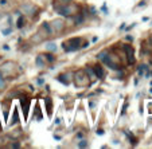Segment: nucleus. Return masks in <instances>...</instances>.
I'll return each instance as SVG.
<instances>
[{
  "label": "nucleus",
  "mask_w": 152,
  "mask_h": 149,
  "mask_svg": "<svg viewBox=\"0 0 152 149\" xmlns=\"http://www.w3.org/2000/svg\"><path fill=\"white\" fill-rule=\"evenodd\" d=\"M80 42H81V39H77V38L70 39V40H67V42H65V43H63V49L66 50V51H73V50H75L78 47Z\"/></svg>",
  "instance_id": "nucleus-1"
},
{
  "label": "nucleus",
  "mask_w": 152,
  "mask_h": 149,
  "mask_svg": "<svg viewBox=\"0 0 152 149\" xmlns=\"http://www.w3.org/2000/svg\"><path fill=\"white\" fill-rule=\"evenodd\" d=\"M20 103H22V108H23V112H24V118L27 120V116H28V110H30V100L26 98V100H20Z\"/></svg>",
  "instance_id": "nucleus-2"
},
{
  "label": "nucleus",
  "mask_w": 152,
  "mask_h": 149,
  "mask_svg": "<svg viewBox=\"0 0 152 149\" xmlns=\"http://www.w3.org/2000/svg\"><path fill=\"white\" fill-rule=\"evenodd\" d=\"M125 51H126V55H128L129 63H133V62H135V58H133V50H132V47L125 46Z\"/></svg>",
  "instance_id": "nucleus-3"
},
{
  "label": "nucleus",
  "mask_w": 152,
  "mask_h": 149,
  "mask_svg": "<svg viewBox=\"0 0 152 149\" xmlns=\"http://www.w3.org/2000/svg\"><path fill=\"white\" fill-rule=\"evenodd\" d=\"M94 71H96V75H97L98 78H102L104 77V70L101 66H96L94 67Z\"/></svg>",
  "instance_id": "nucleus-4"
},
{
  "label": "nucleus",
  "mask_w": 152,
  "mask_h": 149,
  "mask_svg": "<svg viewBox=\"0 0 152 149\" xmlns=\"http://www.w3.org/2000/svg\"><path fill=\"white\" fill-rule=\"evenodd\" d=\"M46 102H47V113H49V116H51V101H50V98H46Z\"/></svg>",
  "instance_id": "nucleus-5"
},
{
  "label": "nucleus",
  "mask_w": 152,
  "mask_h": 149,
  "mask_svg": "<svg viewBox=\"0 0 152 149\" xmlns=\"http://www.w3.org/2000/svg\"><path fill=\"white\" fill-rule=\"evenodd\" d=\"M18 121H19V116H18V110L15 109L14 110V117H12V124L18 122Z\"/></svg>",
  "instance_id": "nucleus-6"
},
{
  "label": "nucleus",
  "mask_w": 152,
  "mask_h": 149,
  "mask_svg": "<svg viewBox=\"0 0 152 149\" xmlns=\"http://www.w3.org/2000/svg\"><path fill=\"white\" fill-rule=\"evenodd\" d=\"M45 57L47 58V60H49V62H53V60H54V57H53L51 54H46Z\"/></svg>",
  "instance_id": "nucleus-7"
},
{
  "label": "nucleus",
  "mask_w": 152,
  "mask_h": 149,
  "mask_svg": "<svg viewBox=\"0 0 152 149\" xmlns=\"http://www.w3.org/2000/svg\"><path fill=\"white\" fill-rule=\"evenodd\" d=\"M47 49H49V50H57V47H54V44H49V46H47Z\"/></svg>",
  "instance_id": "nucleus-8"
},
{
  "label": "nucleus",
  "mask_w": 152,
  "mask_h": 149,
  "mask_svg": "<svg viewBox=\"0 0 152 149\" xmlns=\"http://www.w3.org/2000/svg\"><path fill=\"white\" fill-rule=\"evenodd\" d=\"M22 23H23V19L20 17V19H19V24H18V27H22Z\"/></svg>",
  "instance_id": "nucleus-9"
},
{
  "label": "nucleus",
  "mask_w": 152,
  "mask_h": 149,
  "mask_svg": "<svg viewBox=\"0 0 152 149\" xmlns=\"http://www.w3.org/2000/svg\"><path fill=\"white\" fill-rule=\"evenodd\" d=\"M80 146H86V141H81Z\"/></svg>",
  "instance_id": "nucleus-10"
},
{
  "label": "nucleus",
  "mask_w": 152,
  "mask_h": 149,
  "mask_svg": "<svg viewBox=\"0 0 152 149\" xmlns=\"http://www.w3.org/2000/svg\"><path fill=\"white\" fill-rule=\"evenodd\" d=\"M1 86H3V79L0 81V87H1Z\"/></svg>",
  "instance_id": "nucleus-11"
}]
</instances>
